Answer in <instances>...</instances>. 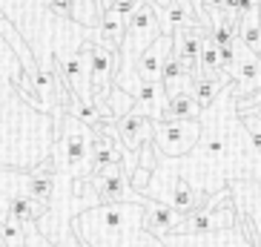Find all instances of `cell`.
Instances as JSON below:
<instances>
[{
  "instance_id": "8fae6325",
  "label": "cell",
  "mask_w": 261,
  "mask_h": 247,
  "mask_svg": "<svg viewBox=\"0 0 261 247\" xmlns=\"http://www.w3.org/2000/svg\"><path fill=\"white\" fill-rule=\"evenodd\" d=\"M63 158H66V164L69 167H75V164H81L86 158V141L81 132H72V135H66V144H63Z\"/></svg>"
},
{
  "instance_id": "52a82bcc",
  "label": "cell",
  "mask_w": 261,
  "mask_h": 247,
  "mask_svg": "<svg viewBox=\"0 0 261 247\" xmlns=\"http://www.w3.org/2000/svg\"><path fill=\"white\" fill-rule=\"evenodd\" d=\"M198 115H201V107H198V101L192 98V92L169 95L167 109H164V118H187V121H195Z\"/></svg>"
},
{
  "instance_id": "5bb4252c",
  "label": "cell",
  "mask_w": 261,
  "mask_h": 247,
  "mask_svg": "<svg viewBox=\"0 0 261 247\" xmlns=\"http://www.w3.org/2000/svg\"><path fill=\"white\" fill-rule=\"evenodd\" d=\"M0 233H3V239H6L9 247H23V236H20L17 221H12V218H9L6 224H0Z\"/></svg>"
},
{
  "instance_id": "9a60e30c",
  "label": "cell",
  "mask_w": 261,
  "mask_h": 247,
  "mask_svg": "<svg viewBox=\"0 0 261 247\" xmlns=\"http://www.w3.org/2000/svg\"><path fill=\"white\" fill-rule=\"evenodd\" d=\"M46 9L58 17H75V0H49Z\"/></svg>"
},
{
  "instance_id": "30bf717a",
  "label": "cell",
  "mask_w": 261,
  "mask_h": 247,
  "mask_svg": "<svg viewBox=\"0 0 261 247\" xmlns=\"http://www.w3.org/2000/svg\"><path fill=\"white\" fill-rule=\"evenodd\" d=\"M98 193L100 201H118L126 193V176H112V178H98Z\"/></svg>"
},
{
  "instance_id": "e0dca14e",
  "label": "cell",
  "mask_w": 261,
  "mask_h": 247,
  "mask_svg": "<svg viewBox=\"0 0 261 247\" xmlns=\"http://www.w3.org/2000/svg\"><path fill=\"white\" fill-rule=\"evenodd\" d=\"M244 118V124H247V130H250V135H253V144L258 147V153H261V121L253 115V112H247V115H241Z\"/></svg>"
},
{
  "instance_id": "ba28073f",
  "label": "cell",
  "mask_w": 261,
  "mask_h": 247,
  "mask_svg": "<svg viewBox=\"0 0 261 247\" xmlns=\"http://www.w3.org/2000/svg\"><path fill=\"white\" fill-rule=\"evenodd\" d=\"M192 98L198 101V107H201V112L210 107L215 101V95H218V89H221V78H210V75H204V69L201 72H195L192 75Z\"/></svg>"
},
{
  "instance_id": "4fadbf2b",
  "label": "cell",
  "mask_w": 261,
  "mask_h": 247,
  "mask_svg": "<svg viewBox=\"0 0 261 247\" xmlns=\"http://www.w3.org/2000/svg\"><path fill=\"white\" fill-rule=\"evenodd\" d=\"M29 193H32V199H38V201H49V195H52V178L49 176H32Z\"/></svg>"
},
{
  "instance_id": "5b68a950",
  "label": "cell",
  "mask_w": 261,
  "mask_h": 247,
  "mask_svg": "<svg viewBox=\"0 0 261 247\" xmlns=\"http://www.w3.org/2000/svg\"><path fill=\"white\" fill-rule=\"evenodd\" d=\"M155 132V121L149 115H144V112H138V109H132V112H126V115L118 121V135L123 138V144L135 153L138 147H144V144H149V135Z\"/></svg>"
},
{
  "instance_id": "6da1fadb",
  "label": "cell",
  "mask_w": 261,
  "mask_h": 247,
  "mask_svg": "<svg viewBox=\"0 0 261 247\" xmlns=\"http://www.w3.org/2000/svg\"><path fill=\"white\" fill-rule=\"evenodd\" d=\"M161 35H164V32H161V17L155 15L152 3H149V0H144V6L135 9V12H132V17L126 20V35H123V43H121L126 63H129V58L138 63V58L149 46H152Z\"/></svg>"
},
{
  "instance_id": "8992f818",
  "label": "cell",
  "mask_w": 261,
  "mask_h": 247,
  "mask_svg": "<svg viewBox=\"0 0 261 247\" xmlns=\"http://www.w3.org/2000/svg\"><path fill=\"white\" fill-rule=\"evenodd\" d=\"M195 17H198V12L190 9V0H169L161 12V32L164 35H172V32L181 29V26L195 29V26H198Z\"/></svg>"
},
{
  "instance_id": "ac0fdd59",
  "label": "cell",
  "mask_w": 261,
  "mask_h": 247,
  "mask_svg": "<svg viewBox=\"0 0 261 247\" xmlns=\"http://www.w3.org/2000/svg\"><path fill=\"white\" fill-rule=\"evenodd\" d=\"M149 178H152V170H149V167H138V170L132 172V187H135V190H144Z\"/></svg>"
},
{
  "instance_id": "2e32d148",
  "label": "cell",
  "mask_w": 261,
  "mask_h": 247,
  "mask_svg": "<svg viewBox=\"0 0 261 247\" xmlns=\"http://www.w3.org/2000/svg\"><path fill=\"white\" fill-rule=\"evenodd\" d=\"M204 150H207L210 158H218V155H224V150H227V144H224L221 135H215V132H210L207 138H204Z\"/></svg>"
},
{
  "instance_id": "7c38bea8",
  "label": "cell",
  "mask_w": 261,
  "mask_h": 247,
  "mask_svg": "<svg viewBox=\"0 0 261 247\" xmlns=\"http://www.w3.org/2000/svg\"><path fill=\"white\" fill-rule=\"evenodd\" d=\"M198 66L201 69H210V72H221V52H218V43L213 38H204V43H201Z\"/></svg>"
},
{
  "instance_id": "277c9868",
  "label": "cell",
  "mask_w": 261,
  "mask_h": 247,
  "mask_svg": "<svg viewBox=\"0 0 261 247\" xmlns=\"http://www.w3.org/2000/svg\"><path fill=\"white\" fill-rule=\"evenodd\" d=\"M169 55H172V35H161L135 63V72H138L141 84H161L164 63H167Z\"/></svg>"
},
{
  "instance_id": "3957f363",
  "label": "cell",
  "mask_w": 261,
  "mask_h": 247,
  "mask_svg": "<svg viewBox=\"0 0 261 247\" xmlns=\"http://www.w3.org/2000/svg\"><path fill=\"white\" fill-rule=\"evenodd\" d=\"M84 55H86V61H89V81H92V89L98 92L95 98H103V95H109V89L115 84L118 52H109V49L100 46V43H89Z\"/></svg>"
},
{
  "instance_id": "9c48e42d",
  "label": "cell",
  "mask_w": 261,
  "mask_h": 247,
  "mask_svg": "<svg viewBox=\"0 0 261 247\" xmlns=\"http://www.w3.org/2000/svg\"><path fill=\"white\" fill-rule=\"evenodd\" d=\"M181 213H178L175 207H164V204H152V210H149V221H146V227L155 233H164V230H178L181 227Z\"/></svg>"
},
{
  "instance_id": "7a4b0ae2",
  "label": "cell",
  "mask_w": 261,
  "mask_h": 247,
  "mask_svg": "<svg viewBox=\"0 0 261 247\" xmlns=\"http://www.w3.org/2000/svg\"><path fill=\"white\" fill-rule=\"evenodd\" d=\"M152 135L164 155H184L198 141L201 127L198 121H187V118H164V121H155Z\"/></svg>"
}]
</instances>
